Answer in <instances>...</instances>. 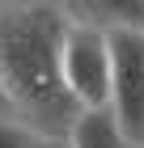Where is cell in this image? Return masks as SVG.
<instances>
[{
    "instance_id": "cell-2",
    "label": "cell",
    "mask_w": 144,
    "mask_h": 148,
    "mask_svg": "<svg viewBox=\"0 0 144 148\" xmlns=\"http://www.w3.org/2000/svg\"><path fill=\"white\" fill-rule=\"evenodd\" d=\"M59 72H64V89L76 102V110H106V93H110V47H106V30L98 21H89L76 4H68Z\"/></svg>"
},
{
    "instance_id": "cell-5",
    "label": "cell",
    "mask_w": 144,
    "mask_h": 148,
    "mask_svg": "<svg viewBox=\"0 0 144 148\" xmlns=\"http://www.w3.org/2000/svg\"><path fill=\"white\" fill-rule=\"evenodd\" d=\"M38 144V136H30L25 127L9 123V119H0V148H34Z\"/></svg>"
},
{
    "instance_id": "cell-4",
    "label": "cell",
    "mask_w": 144,
    "mask_h": 148,
    "mask_svg": "<svg viewBox=\"0 0 144 148\" xmlns=\"http://www.w3.org/2000/svg\"><path fill=\"white\" fill-rule=\"evenodd\" d=\"M64 144L68 148H136L132 140L114 127V119L106 110H81Z\"/></svg>"
},
{
    "instance_id": "cell-3",
    "label": "cell",
    "mask_w": 144,
    "mask_h": 148,
    "mask_svg": "<svg viewBox=\"0 0 144 148\" xmlns=\"http://www.w3.org/2000/svg\"><path fill=\"white\" fill-rule=\"evenodd\" d=\"M106 47H110L106 114L136 148H144V30H106Z\"/></svg>"
},
{
    "instance_id": "cell-1",
    "label": "cell",
    "mask_w": 144,
    "mask_h": 148,
    "mask_svg": "<svg viewBox=\"0 0 144 148\" xmlns=\"http://www.w3.org/2000/svg\"><path fill=\"white\" fill-rule=\"evenodd\" d=\"M64 30L68 4L0 0V119L38 140H68L81 114L59 72Z\"/></svg>"
},
{
    "instance_id": "cell-6",
    "label": "cell",
    "mask_w": 144,
    "mask_h": 148,
    "mask_svg": "<svg viewBox=\"0 0 144 148\" xmlns=\"http://www.w3.org/2000/svg\"><path fill=\"white\" fill-rule=\"evenodd\" d=\"M34 148H68V144H64V140H38Z\"/></svg>"
}]
</instances>
